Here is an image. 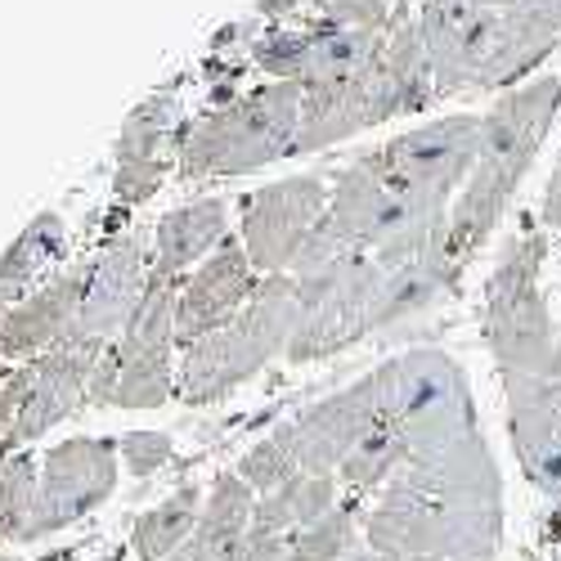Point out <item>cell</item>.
Returning a JSON list of instances; mask_svg holds the SVG:
<instances>
[{
    "label": "cell",
    "instance_id": "obj_1",
    "mask_svg": "<svg viewBox=\"0 0 561 561\" xmlns=\"http://www.w3.org/2000/svg\"><path fill=\"white\" fill-rule=\"evenodd\" d=\"M543 261V225L512 233V243L485 278L481 329L503 382L507 436L522 472L548 499H561V342L548 297L539 288Z\"/></svg>",
    "mask_w": 561,
    "mask_h": 561
},
{
    "label": "cell",
    "instance_id": "obj_2",
    "mask_svg": "<svg viewBox=\"0 0 561 561\" xmlns=\"http://www.w3.org/2000/svg\"><path fill=\"white\" fill-rule=\"evenodd\" d=\"M561 113V77H539L530 85H517L481 117V153L477 167L458 190V203L449 207L445 229V256L462 274L472 256L485 248L494 225L517 198L522 180L530 175L543 139L552 135V122Z\"/></svg>",
    "mask_w": 561,
    "mask_h": 561
},
{
    "label": "cell",
    "instance_id": "obj_3",
    "mask_svg": "<svg viewBox=\"0 0 561 561\" xmlns=\"http://www.w3.org/2000/svg\"><path fill=\"white\" fill-rule=\"evenodd\" d=\"M413 19L432 59L436 95H458V90L477 85H517L557 50L561 36V27L522 5L481 10L467 0H417Z\"/></svg>",
    "mask_w": 561,
    "mask_h": 561
},
{
    "label": "cell",
    "instance_id": "obj_4",
    "mask_svg": "<svg viewBox=\"0 0 561 561\" xmlns=\"http://www.w3.org/2000/svg\"><path fill=\"white\" fill-rule=\"evenodd\" d=\"M436 95V77L423 32H417L413 14H396L378 55H373L359 72L314 85L301 100V135L293 153H314L329 149L337 139H351L355 130H368L400 113H423Z\"/></svg>",
    "mask_w": 561,
    "mask_h": 561
},
{
    "label": "cell",
    "instance_id": "obj_5",
    "mask_svg": "<svg viewBox=\"0 0 561 561\" xmlns=\"http://www.w3.org/2000/svg\"><path fill=\"white\" fill-rule=\"evenodd\" d=\"M297 323H301V301H297L293 274L261 278L256 297L233 314L225 329H216L211 337H203L184 351L180 378H175L180 400L184 404H216L229 391H239L274 355H288V346L297 337Z\"/></svg>",
    "mask_w": 561,
    "mask_h": 561
},
{
    "label": "cell",
    "instance_id": "obj_6",
    "mask_svg": "<svg viewBox=\"0 0 561 561\" xmlns=\"http://www.w3.org/2000/svg\"><path fill=\"white\" fill-rule=\"evenodd\" d=\"M301 100L297 81H265L225 108L198 117L180 139V175L184 180H220L248 175L265 162H278L297 149L301 135Z\"/></svg>",
    "mask_w": 561,
    "mask_h": 561
},
{
    "label": "cell",
    "instance_id": "obj_7",
    "mask_svg": "<svg viewBox=\"0 0 561 561\" xmlns=\"http://www.w3.org/2000/svg\"><path fill=\"white\" fill-rule=\"evenodd\" d=\"M364 543L382 557L490 561L503 543V512L454 507L391 481L364 522Z\"/></svg>",
    "mask_w": 561,
    "mask_h": 561
},
{
    "label": "cell",
    "instance_id": "obj_8",
    "mask_svg": "<svg viewBox=\"0 0 561 561\" xmlns=\"http://www.w3.org/2000/svg\"><path fill=\"white\" fill-rule=\"evenodd\" d=\"M175 293L180 284L153 278L149 297L139 301L126 333L104 346L100 368L90 378V404H113V409H158L171 400L175 378L171 351H175Z\"/></svg>",
    "mask_w": 561,
    "mask_h": 561
},
{
    "label": "cell",
    "instance_id": "obj_9",
    "mask_svg": "<svg viewBox=\"0 0 561 561\" xmlns=\"http://www.w3.org/2000/svg\"><path fill=\"white\" fill-rule=\"evenodd\" d=\"M382 417H387L382 382H378V368H373L368 378L301 409L297 417H288V423L274 427L270 436L293 454L301 477H337L342 462L364 445V436L378 427Z\"/></svg>",
    "mask_w": 561,
    "mask_h": 561
},
{
    "label": "cell",
    "instance_id": "obj_10",
    "mask_svg": "<svg viewBox=\"0 0 561 561\" xmlns=\"http://www.w3.org/2000/svg\"><path fill=\"white\" fill-rule=\"evenodd\" d=\"M117 440L104 436H72L45 454L41 467V494L23 543H36L45 535H59L72 522L90 517L113 490H117Z\"/></svg>",
    "mask_w": 561,
    "mask_h": 561
},
{
    "label": "cell",
    "instance_id": "obj_11",
    "mask_svg": "<svg viewBox=\"0 0 561 561\" xmlns=\"http://www.w3.org/2000/svg\"><path fill=\"white\" fill-rule=\"evenodd\" d=\"M329 198H333V190L323 184V175H293V180L265 184L261 194L248 198L239 243L248 248L261 278L293 270V261L314 233V225L329 216Z\"/></svg>",
    "mask_w": 561,
    "mask_h": 561
},
{
    "label": "cell",
    "instance_id": "obj_12",
    "mask_svg": "<svg viewBox=\"0 0 561 561\" xmlns=\"http://www.w3.org/2000/svg\"><path fill=\"white\" fill-rule=\"evenodd\" d=\"M153 284V261L145 248V233H122L108 239L104 252L90 261V284L81 297V310L64 342H108L122 337L126 323L135 319L139 301L149 297Z\"/></svg>",
    "mask_w": 561,
    "mask_h": 561
},
{
    "label": "cell",
    "instance_id": "obj_13",
    "mask_svg": "<svg viewBox=\"0 0 561 561\" xmlns=\"http://www.w3.org/2000/svg\"><path fill=\"white\" fill-rule=\"evenodd\" d=\"M261 288V274L239 239H225L175 293V346L190 351L239 314Z\"/></svg>",
    "mask_w": 561,
    "mask_h": 561
},
{
    "label": "cell",
    "instance_id": "obj_14",
    "mask_svg": "<svg viewBox=\"0 0 561 561\" xmlns=\"http://www.w3.org/2000/svg\"><path fill=\"white\" fill-rule=\"evenodd\" d=\"M85 284H90V261L59 270L36 293H27L19 306L0 310V373L14 359H36L64 342V333L72 329V319L81 310Z\"/></svg>",
    "mask_w": 561,
    "mask_h": 561
},
{
    "label": "cell",
    "instance_id": "obj_15",
    "mask_svg": "<svg viewBox=\"0 0 561 561\" xmlns=\"http://www.w3.org/2000/svg\"><path fill=\"white\" fill-rule=\"evenodd\" d=\"M108 342H59L45 355L27 359L32 364V387H27V404L14 432V449L41 440L50 427H59L64 417L90 396V378L100 368Z\"/></svg>",
    "mask_w": 561,
    "mask_h": 561
},
{
    "label": "cell",
    "instance_id": "obj_16",
    "mask_svg": "<svg viewBox=\"0 0 561 561\" xmlns=\"http://www.w3.org/2000/svg\"><path fill=\"white\" fill-rule=\"evenodd\" d=\"M180 117L175 95H153L149 104H139L117 139V180H113V194L122 207L145 203L158 180H162V158H167V135Z\"/></svg>",
    "mask_w": 561,
    "mask_h": 561
},
{
    "label": "cell",
    "instance_id": "obj_17",
    "mask_svg": "<svg viewBox=\"0 0 561 561\" xmlns=\"http://www.w3.org/2000/svg\"><path fill=\"white\" fill-rule=\"evenodd\" d=\"M252 512H256V490L239 472H220L207 490L194 535L184 539L180 552H171V561H239V548L252 530Z\"/></svg>",
    "mask_w": 561,
    "mask_h": 561
},
{
    "label": "cell",
    "instance_id": "obj_18",
    "mask_svg": "<svg viewBox=\"0 0 561 561\" xmlns=\"http://www.w3.org/2000/svg\"><path fill=\"white\" fill-rule=\"evenodd\" d=\"M229 207L225 198H198L190 207H175L158 220L153 233V278H167V284H180V274L190 265H203L229 233Z\"/></svg>",
    "mask_w": 561,
    "mask_h": 561
},
{
    "label": "cell",
    "instance_id": "obj_19",
    "mask_svg": "<svg viewBox=\"0 0 561 561\" xmlns=\"http://www.w3.org/2000/svg\"><path fill=\"white\" fill-rule=\"evenodd\" d=\"M337 490H342L337 477H297L270 494H256V512H252L248 535L270 539V543H288L293 535H301L319 517H329L337 507Z\"/></svg>",
    "mask_w": 561,
    "mask_h": 561
},
{
    "label": "cell",
    "instance_id": "obj_20",
    "mask_svg": "<svg viewBox=\"0 0 561 561\" xmlns=\"http://www.w3.org/2000/svg\"><path fill=\"white\" fill-rule=\"evenodd\" d=\"M68 252V229L55 211L36 216L19 239L10 243V252L0 256V310L19 306L27 293H36L45 284V274H50Z\"/></svg>",
    "mask_w": 561,
    "mask_h": 561
},
{
    "label": "cell",
    "instance_id": "obj_21",
    "mask_svg": "<svg viewBox=\"0 0 561 561\" xmlns=\"http://www.w3.org/2000/svg\"><path fill=\"white\" fill-rule=\"evenodd\" d=\"M203 503H207V494H203L198 485H180V490H171L158 507H149L145 517L135 522V530H130V548H135V557H145V561H167L171 552H180L184 539L194 535L198 517H203Z\"/></svg>",
    "mask_w": 561,
    "mask_h": 561
},
{
    "label": "cell",
    "instance_id": "obj_22",
    "mask_svg": "<svg viewBox=\"0 0 561 561\" xmlns=\"http://www.w3.org/2000/svg\"><path fill=\"white\" fill-rule=\"evenodd\" d=\"M404 462H409V440L391 417H382V423L364 436V445L342 462L337 481L351 494H373V490H387Z\"/></svg>",
    "mask_w": 561,
    "mask_h": 561
},
{
    "label": "cell",
    "instance_id": "obj_23",
    "mask_svg": "<svg viewBox=\"0 0 561 561\" xmlns=\"http://www.w3.org/2000/svg\"><path fill=\"white\" fill-rule=\"evenodd\" d=\"M41 494V467L32 454H10L0 462V543H23Z\"/></svg>",
    "mask_w": 561,
    "mask_h": 561
},
{
    "label": "cell",
    "instance_id": "obj_24",
    "mask_svg": "<svg viewBox=\"0 0 561 561\" xmlns=\"http://www.w3.org/2000/svg\"><path fill=\"white\" fill-rule=\"evenodd\" d=\"M355 522H359V507L355 503H337L329 517H319L314 526L293 535L278 561H346L351 543H355Z\"/></svg>",
    "mask_w": 561,
    "mask_h": 561
},
{
    "label": "cell",
    "instance_id": "obj_25",
    "mask_svg": "<svg viewBox=\"0 0 561 561\" xmlns=\"http://www.w3.org/2000/svg\"><path fill=\"white\" fill-rule=\"evenodd\" d=\"M256 494H270V490H278V485H288V481H297L301 472H297V462H293V454L278 445L274 436H265V440H256L243 458H239V467H233Z\"/></svg>",
    "mask_w": 561,
    "mask_h": 561
},
{
    "label": "cell",
    "instance_id": "obj_26",
    "mask_svg": "<svg viewBox=\"0 0 561 561\" xmlns=\"http://www.w3.org/2000/svg\"><path fill=\"white\" fill-rule=\"evenodd\" d=\"M310 10L319 23H333L346 32H387L396 19L382 0H310Z\"/></svg>",
    "mask_w": 561,
    "mask_h": 561
},
{
    "label": "cell",
    "instance_id": "obj_27",
    "mask_svg": "<svg viewBox=\"0 0 561 561\" xmlns=\"http://www.w3.org/2000/svg\"><path fill=\"white\" fill-rule=\"evenodd\" d=\"M117 454L130 477H153L171 462L175 449H171V436H162V432H126V436H117Z\"/></svg>",
    "mask_w": 561,
    "mask_h": 561
},
{
    "label": "cell",
    "instance_id": "obj_28",
    "mask_svg": "<svg viewBox=\"0 0 561 561\" xmlns=\"http://www.w3.org/2000/svg\"><path fill=\"white\" fill-rule=\"evenodd\" d=\"M539 220H543V229H548V233H557V239H561V158H557V167H552V175H548Z\"/></svg>",
    "mask_w": 561,
    "mask_h": 561
},
{
    "label": "cell",
    "instance_id": "obj_29",
    "mask_svg": "<svg viewBox=\"0 0 561 561\" xmlns=\"http://www.w3.org/2000/svg\"><path fill=\"white\" fill-rule=\"evenodd\" d=\"M512 5H522V10H530L539 19H548L552 27H561V0H512Z\"/></svg>",
    "mask_w": 561,
    "mask_h": 561
},
{
    "label": "cell",
    "instance_id": "obj_30",
    "mask_svg": "<svg viewBox=\"0 0 561 561\" xmlns=\"http://www.w3.org/2000/svg\"><path fill=\"white\" fill-rule=\"evenodd\" d=\"M297 5H306V0H261L265 14H288V10H297Z\"/></svg>",
    "mask_w": 561,
    "mask_h": 561
},
{
    "label": "cell",
    "instance_id": "obj_31",
    "mask_svg": "<svg viewBox=\"0 0 561 561\" xmlns=\"http://www.w3.org/2000/svg\"><path fill=\"white\" fill-rule=\"evenodd\" d=\"M467 5H481V10H507L512 0H467Z\"/></svg>",
    "mask_w": 561,
    "mask_h": 561
},
{
    "label": "cell",
    "instance_id": "obj_32",
    "mask_svg": "<svg viewBox=\"0 0 561 561\" xmlns=\"http://www.w3.org/2000/svg\"><path fill=\"white\" fill-rule=\"evenodd\" d=\"M548 539H552V543H561V507L552 512V526H548Z\"/></svg>",
    "mask_w": 561,
    "mask_h": 561
},
{
    "label": "cell",
    "instance_id": "obj_33",
    "mask_svg": "<svg viewBox=\"0 0 561 561\" xmlns=\"http://www.w3.org/2000/svg\"><path fill=\"white\" fill-rule=\"evenodd\" d=\"M382 557V552H378ZM382 561H427V557H382Z\"/></svg>",
    "mask_w": 561,
    "mask_h": 561
},
{
    "label": "cell",
    "instance_id": "obj_34",
    "mask_svg": "<svg viewBox=\"0 0 561 561\" xmlns=\"http://www.w3.org/2000/svg\"><path fill=\"white\" fill-rule=\"evenodd\" d=\"M95 561H126L122 552H108V557H95Z\"/></svg>",
    "mask_w": 561,
    "mask_h": 561
},
{
    "label": "cell",
    "instance_id": "obj_35",
    "mask_svg": "<svg viewBox=\"0 0 561 561\" xmlns=\"http://www.w3.org/2000/svg\"><path fill=\"white\" fill-rule=\"evenodd\" d=\"M0 561H5V552H0Z\"/></svg>",
    "mask_w": 561,
    "mask_h": 561
},
{
    "label": "cell",
    "instance_id": "obj_36",
    "mask_svg": "<svg viewBox=\"0 0 561 561\" xmlns=\"http://www.w3.org/2000/svg\"><path fill=\"white\" fill-rule=\"evenodd\" d=\"M167 561H171V557H167Z\"/></svg>",
    "mask_w": 561,
    "mask_h": 561
}]
</instances>
